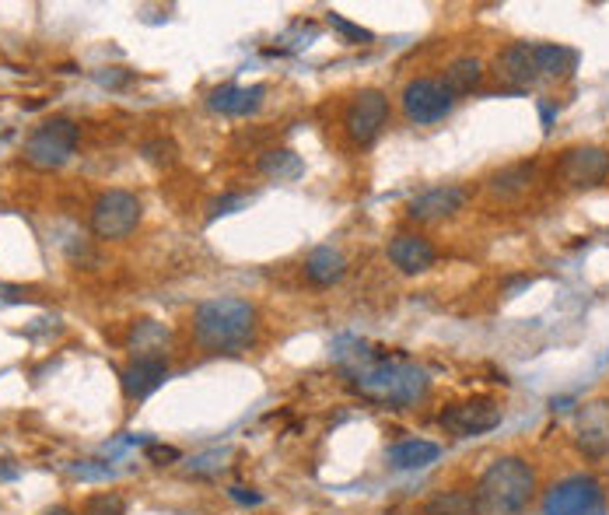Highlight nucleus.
Returning <instances> with one entry per match:
<instances>
[{"mask_svg":"<svg viewBox=\"0 0 609 515\" xmlns=\"http://www.w3.org/2000/svg\"><path fill=\"white\" fill-rule=\"evenodd\" d=\"M532 491H536V473L525 459L504 456L483 470L476 484V512L480 515H525L529 512Z\"/></svg>","mask_w":609,"mask_h":515,"instance_id":"7ed1b4c3","label":"nucleus"},{"mask_svg":"<svg viewBox=\"0 0 609 515\" xmlns=\"http://www.w3.org/2000/svg\"><path fill=\"white\" fill-rule=\"evenodd\" d=\"M581 449L588 456H602L609 449V421L602 403H595L588 414H581Z\"/></svg>","mask_w":609,"mask_h":515,"instance_id":"aec40b11","label":"nucleus"},{"mask_svg":"<svg viewBox=\"0 0 609 515\" xmlns=\"http://www.w3.org/2000/svg\"><path fill=\"white\" fill-rule=\"evenodd\" d=\"M347 274V260H343L340 249L333 246H319L308 253L305 260V277L312 284H319V288H329V284H336L340 277Z\"/></svg>","mask_w":609,"mask_h":515,"instance_id":"dca6fc26","label":"nucleus"},{"mask_svg":"<svg viewBox=\"0 0 609 515\" xmlns=\"http://www.w3.org/2000/svg\"><path fill=\"white\" fill-rule=\"evenodd\" d=\"M424 515H480L469 491H438L424 505Z\"/></svg>","mask_w":609,"mask_h":515,"instance_id":"412c9836","label":"nucleus"},{"mask_svg":"<svg viewBox=\"0 0 609 515\" xmlns=\"http://www.w3.org/2000/svg\"><path fill=\"white\" fill-rule=\"evenodd\" d=\"M438 456H441V449L434 442L410 438V442L392 445V449L385 452V463H389L392 470H424V466H431Z\"/></svg>","mask_w":609,"mask_h":515,"instance_id":"f3484780","label":"nucleus"},{"mask_svg":"<svg viewBox=\"0 0 609 515\" xmlns=\"http://www.w3.org/2000/svg\"><path fill=\"white\" fill-rule=\"evenodd\" d=\"M28 302L25 288H14V284H0V305H21Z\"/></svg>","mask_w":609,"mask_h":515,"instance_id":"473e14b6","label":"nucleus"},{"mask_svg":"<svg viewBox=\"0 0 609 515\" xmlns=\"http://www.w3.org/2000/svg\"><path fill=\"white\" fill-rule=\"evenodd\" d=\"M403 113L406 120L413 123H438L452 113V95H448L445 85H438V81H427V78L410 81V85L403 88Z\"/></svg>","mask_w":609,"mask_h":515,"instance_id":"1a4fd4ad","label":"nucleus"},{"mask_svg":"<svg viewBox=\"0 0 609 515\" xmlns=\"http://www.w3.org/2000/svg\"><path fill=\"white\" fill-rule=\"evenodd\" d=\"M483 81V64L473 57H462V60H452V64L445 67V92L448 95H466L473 92V88H480Z\"/></svg>","mask_w":609,"mask_h":515,"instance_id":"6ab92c4d","label":"nucleus"},{"mask_svg":"<svg viewBox=\"0 0 609 515\" xmlns=\"http://www.w3.org/2000/svg\"><path fill=\"white\" fill-rule=\"evenodd\" d=\"M497 74H501L508 85H515V88H525V85H532V81L539 78V71H536V53H532V46L529 43H515V46H508V50L497 57Z\"/></svg>","mask_w":609,"mask_h":515,"instance_id":"2eb2a0df","label":"nucleus"},{"mask_svg":"<svg viewBox=\"0 0 609 515\" xmlns=\"http://www.w3.org/2000/svg\"><path fill=\"white\" fill-rule=\"evenodd\" d=\"M557 172L567 186H599L602 179L609 176V151L592 148V144L571 148V151H564Z\"/></svg>","mask_w":609,"mask_h":515,"instance_id":"9d476101","label":"nucleus"},{"mask_svg":"<svg viewBox=\"0 0 609 515\" xmlns=\"http://www.w3.org/2000/svg\"><path fill=\"white\" fill-rule=\"evenodd\" d=\"M263 95L266 88L263 85H252V88H242V85H221L207 95V106L221 116H249L263 106Z\"/></svg>","mask_w":609,"mask_h":515,"instance_id":"ddd939ff","label":"nucleus"},{"mask_svg":"<svg viewBox=\"0 0 609 515\" xmlns=\"http://www.w3.org/2000/svg\"><path fill=\"white\" fill-rule=\"evenodd\" d=\"M228 498L235 501V505H259L263 501V494L259 491H249V487H228Z\"/></svg>","mask_w":609,"mask_h":515,"instance_id":"7c9ffc66","label":"nucleus"},{"mask_svg":"<svg viewBox=\"0 0 609 515\" xmlns=\"http://www.w3.org/2000/svg\"><path fill=\"white\" fill-rule=\"evenodd\" d=\"M536 53V71L539 78H564L567 71L574 67V53L564 50V46H532Z\"/></svg>","mask_w":609,"mask_h":515,"instance_id":"4be33fe9","label":"nucleus"},{"mask_svg":"<svg viewBox=\"0 0 609 515\" xmlns=\"http://www.w3.org/2000/svg\"><path fill=\"white\" fill-rule=\"evenodd\" d=\"M126 340H130L133 351H140V358H144V354H154L168 344V330L161 323H151V319H140V323H133Z\"/></svg>","mask_w":609,"mask_h":515,"instance_id":"5701e85b","label":"nucleus"},{"mask_svg":"<svg viewBox=\"0 0 609 515\" xmlns=\"http://www.w3.org/2000/svg\"><path fill=\"white\" fill-rule=\"evenodd\" d=\"M228 456L224 449H214V452H203V456H193L189 459V473H217L221 470V459Z\"/></svg>","mask_w":609,"mask_h":515,"instance_id":"cd10ccee","label":"nucleus"},{"mask_svg":"<svg viewBox=\"0 0 609 515\" xmlns=\"http://www.w3.org/2000/svg\"><path fill=\"white\" fill-rule=\"evenodd\" d=\"M259 172H263L266 179H277V183H291V179H298L301 172H305V162H301L294 151L273 148L259 155Z\"/></svg>","mask_w":609,"mask_h":515,"instance_id":"a211bd4d","label":"nucleus"},{"mask_svg":"<svg viewBox=\"0 0 609 515\" xmlns=\"http://www.w3.org/2000/svg\"><path fill=\"white\" fill-rule=\"evenodd\" d=\"M165 379H168V365L161 354H144V358L137 354V361L123 368V393L130 396V400H147Z\"/></svg>","mask_w":609,"mask_h":515,"instance_id":"9b49d317","label":"nucleus"},{"mask_svg":"<svg viewBox=\"0 0 609 515\" xmlns=\"http://www.w3.org/2000/svg\"><path fill=\"white\" fill-rule=\"evenodd\" d=\"M140 221V200L126 190H105L91 204V232L98 239H126Z\"/></svg>","mask_w":609,"mask_h":515,"instance_id":"423d86ee","label":"nucleus"},{"mask_svg":"<svg viewBox=\"0 0 609 515\" xmlns=\"http://www.w3.org/2000/svg\"><path fill=\"white\" fill-rule=\"evenodd\" d=\"M389 260L403 274H424L427 267H434V246L420 235H396L389 242Z\"/></svg>","mask_w":609,"mask_h":515,"instance_id":"4468645a","label":"nucleus"},{"mask_svg":"<svg viewBox=\"0 0 609 515\" xmlns=\"http://www.w3.org/2000/svg\"><path fill=\"white\" fill-rule=\"evenodd\" d=\"M95 81H98V85H105V88H119V85H126V81H130V71H116V67H112V71H98Z\"/></svg>","mask_w":609,"mask_h":515,"instance_id":"2f4dec72","label":"nucleus"},{"mask_svg":"<svg viewBox=\"0 0 609 515\" xmlns=\"http://www.w3.org/2000/svg\"><path fill=\"white\" fill-rule=\"evenodd\" d=\"M242 207H249V197H217V200H210L207 204V218L214 221V218H221V214H235V211H242Z\"/></svg>","mask_w":609,"mask_h":515,"instance_id":"bb28decb","label":"nucleus"},{"mask_svg":"<svg viewBox=\"0 0 609 515\" xmlns=\"http://www.w3.org/2000/svg\"><path fill=\"white\" fill-rule=\"evenodd\" d=\"M42 515H70V508H63V505H56V508H49V512H42Z\"/></svg>","mask_w":609,"mask_h":515,"instance_id":"72a5a7b5","label":"nucleus"},{"mask_svg":"<svg viewBox=\"0 0 609 515\" xmlns=\"http://www.w3.org/2000/svg\"><path fill=\"white\" fill-rule=\"evenodd\" d=\"M466 204V190L462 186H434V190L420 193L417 200L410 204V218L413 221H438L448 218V214L462 211Z\"/></svg>","mask_w":609,"mask_h":515,"instance_id":"f8f14e48","label":"nucleus"},{"mask_svg":"<svg viewBox=\"0 0 609 515\" xmlns=\"http://www.w3.org/2000/svg\"><path fill=\"white\" fill-rule=\"evenodd\" d=\"M84 515H126V505H123V498L112 491L91 494V498L84 501Z\"/></svg>","mask_w":609,"mask_h":515,"instance_id":"393cba45","label":"nucleus"},{"mask_svg":"<svg viewBox=\"0 0 609 515\" xmlns=\"http://www.w3.org/2000/svg\"><path fill=\"white\" fill-rule=\"evenodd\" d=\"M543 515H606V494L595 477H564L546 491Z\"/></svg>","mask_w":609,"mask_h":515,"instance_id":"39448f33","label":"nucleus"},{"mask_svg":"<svg viewBox=\"0 0 609 515\" xmlns=\"http://www.w3.org/2000/svg\"><path fill=\"white\" fill-rule=\"evenodd\" d=\"M438 424L455 438H473L501 424V407L494 400H466L441 410Z\"/></svg>","mask_w":609,"mask_h":515,"instance_id":"6e6552de","label":"nucleus"},{"mask_svg":"<svg viewBox=\"0 0 609 515\" xmlns=\"http://www.w3.org/2000/svg\"><path fill=\"white\" fill-rule=\"evenodd\" d=\"M193 337L207 351H242L256 337V309L245 298H210L193 309Z\"/></svg>","mask_w":609,"mask_h":515,"instance_id":"f03ea898","label":"nucleus"},{"mask_svg":"<svg viewBox=\"0 0 609 515\" xmlns=\"http://www.w3.org/2000/svg\"><path fill=\"white\" fill-rule=\"evenodd\" d=\"M529 179H532V165H511V169L497 172V176L490 179V190H494L497 197H508V193L525 190Z\"/></svg>","mask_w":609,"mask_h":515,"instance_id":"b1692460","label":"nucleus"},{"mask_svg":"<svg viewBox=\"0 0 609 515\" xmlns=\"http://www.w3.org/2000/svg\"><path fill=\"white\" fill-rule=\"evenodd\" d=\"M385 120H389V99H385L378 88H364L343 109V130L354 144H371L382 134Z\"/></svg>","mask_w":609,"mask_h":515,"instance_id":"0eeeda50","label":"nucleus"},{"mask_svg":"<svg viewBox=\"0 0 609 515\" xmlns=\"http://www.w3.org/2000/svg\"><path fill=\"white\" fill-rule=\"evenodd\" d=\"M147 459L158 466H168L179 459V449H172V445H147Z\"/></svg>","mask_w":609,"mask_h":515,"instance_id":"c756f323","label":"nucleus"},{"mask_svg":"<svg viewBox=\"0 0 609 515\" xmlns=\"http://www.w3.org/2000/svg\"><path fill=\"white\" fill-rule=\"evenodd\" d=\"M343 372L350 375V386L364 400L389 403V407H410L427 393V372L417 361H406L399 354L371 351L364 344H354V351H336Z\"/></svg>","mask_w":609,"mask_h":515,"instance_id":"f257e3e1","label":"nucleus"},{"mask_svg":"<svg viewBox=\"0 0 609 515\" xmlns=\"http://www.w3.org/2000/svg\"><path fill=\"white\" fill-rule=\"evenodd\" d=\"M70 477H77V480H112V477H116V466L102 463V459H81V463H70Z\"/></svg>","mask_w":609,"mask_h":515,"instance_id":"a878e982","label":"nucleus"},{"mask_svg":"<svg viewBox=\"0 0 609 515\" xmlns=\"http://www.w3.org/2000/svg\"><path fill=\"white\" fill-rule=\"evenodd\" d=\"M329 25H333L336 32H343L347 39H357V43H368V39H371L368 29H361V25H350L347 18H340V15H329Z\"/></svg>","mask_w":609,"mask_h":515,"instance_id":"c85d7f7f","label":"nucleus"},{"mask_svg":"<svg viewBox=\"0 0 609 515\" xmlns=\"http://www.w3.org/2000/svg\"><path fill=\"white\" fill-rule=\"evenodd\" d=\"M77 148V127L63 116L56 120H46L42 127H35L25 141V162L32 169H42V172H53L60 165L70 162Z\"/></svg>","mask_w":609,"mask_h":515,"instance_id":"20e7f679","label":"nucleus"}]
</instances>
